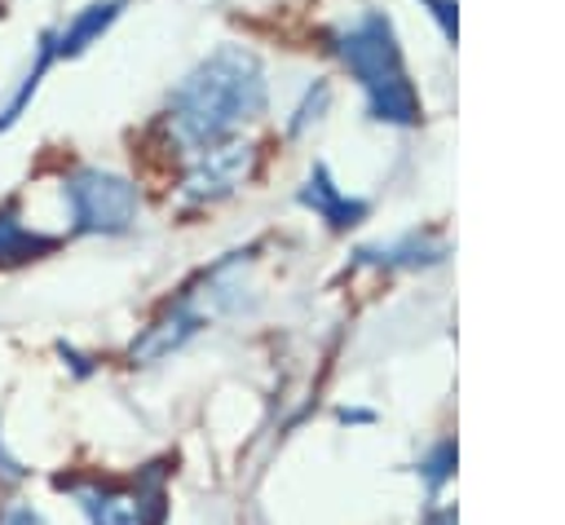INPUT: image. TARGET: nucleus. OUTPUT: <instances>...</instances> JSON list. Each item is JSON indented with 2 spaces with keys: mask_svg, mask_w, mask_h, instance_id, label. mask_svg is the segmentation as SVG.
Segmentation results:
<instances>
[{
  "mask_svg": "<svg viewBox=\"0 0 565 525\" xmlns=\"http://www.w3.org/2000/svg\"><path fill=\"white\" fill-rule=\"evenodd\" d=\"M203 322H207V313L199 309V300H194V296H181L177 304H168V309L128 344V362H132V366H150V362L177 353L185 340H194V335L203 331Z\"/></svg>",
  "mask_w": 565,
  "mask_h": 525,
  "instance_id": "nucleus-6",
  "label": "nucleus"
},
{
  "mask_svg": "<svg viewBox=\"0 0 565 525\" xmlns=\"http://www.w3.org/2000/svg\"><path fill=\"white\" fill-rule=\"evenodd\" d=\"M62 238L57 234H44V229H31L22 216H18V203H0V265H26V260H40L49 251H57Z\"/></svg>",
  "mask_w": 565,
  "mask_h": 525,
  "instance_id": "nucleus-10",
  "label": "nucleus"
},
{
  "mask_svg": "<svg viewBox=\"0 0 565 525\" xmlns=\"http://www.w3.org/2000/svg\"><path fill=\"white\" fill-rule=\"evenodd\" d=\"M265 106H269L265 62L247 44H216L172 84L163 119H168V137L185 154H199L216 141H230Z\"/></svg>",
  "mask_w": 565,
  "mask_h": 525,
  "instance_id": "nucleus-1",
  "label": "nucleus"
},
{
  "mask_svg": "<svg viewBox=\"0 0 565 525\" xmlns=\"http://www.w3.org/2000/svg\"><path fill=\"white\" fill-rule=\"evenodd\" d=\"M327 106H331V84H327V79L305 84V93H300V101H296V110H291V119H287V137H300L305 128H313V124L327 115Z\"/></svg>",
  "mask_w": 565,
  "mask_h": 525,
  "instance_id": "nucleus-12",
  "label": "nucleus"
},
{
  "mask_svg": "<svg viewBox=\"0 0 565 525\" xmlns=\"http://www.w3.org/2000/svg\"><path fill=\"white\" fill-rule=\"evenodd\" d=\"M57 62V53H53V31H40V40H35V62L26 66V75L18 79V88L9 93V101L0 106V132H9L22 115H26V106H31V97H35V88H40V79H44V71Z\"/></svg>",
  "mask_w": 565,
  "mask_h": 525,
  "instance_id": "nucleus-11",
  "label": "nucleus"
},
{
  "mask_svg": "<svg viewBox=\"0 0 565 525\" xmlns=\"http://www.w3.org/2000/svg\"><path fill=\"white\" fill-rule=\"evenodd\" d=\"M62 490L75 494L84 507L88 525H159L163 516V490H159V468H150L132 485H79V481H57Z\"/></svg>",
  "mask_w": 565,
  "mask_h": 525,
  "instance_id": "nucleus-5",
  "label": "nucleus"
},
{
  "mask_svg": "<svg viewBox=\"0 0 565 525\" xmlns=\"http://www.w3.org/2000/svg\"><path fill=\"white\" fill-rule=\"evenodd\" d=\"M256 159H260L256 141H243V137L199 150L181 176V203H221V199L238 194L252 181Z\"/></svg>",
  "mask_w": 565,
  "mask_h": 525,
  "instance_id": "nucleus-4",
  "label": "nucleus"
},
{
  "mask_svg": "<svg viewBox=\"0 0 565 525\" xmlns=\"http://www.w3.org/2000/svg\"><path fill=\"white\" fill-rule=\"evenodd\" d=\"M26 476V468L4 450V441H0V481H22Z\"/></svg>",
  "mask_w": 565,
  "mask_h": 525,
  "instance_id": "nucleus-15",
  "label": "nucleus"
},
{
  "mask_svg": "<svg viewBox=\"0 0 565 525\" xmlns=\"http://www.w3.org/2000/svg\"><path fill=\"white\" fill-rule=\"evenodd\" d=\"M124 4H128V0H93V4H84L62 31H53V53H57V57H79L88 44H97V40L119 22Z\"/></svg>",
  "mask_w": 565,
  "mask_h": 525,
  "instance_id": "nucleus-9",
  "label": "nucleus"
},
{
  "mask_svg": "<svg viewBox=\"0 0 565 525\" xmlns=\"http://www.w3.org/2000/svg\"><path fill=\"white\" fill-rule=\"evenodd\" d=\"M62 199L71 216V234H128L141 216V190L132 176L102 168V163H79L62 176Z\"/></svg>",
  "mask_w": 565,
  "mask_h": 525,
  "instance_id": "nucleus-3",
  "label": "nucleus"
},
{
  "mask_svg": "<svg viewBox=\"0 0 565 525\" xmlns=\"http://www.w3.org/2000/svg\"><path fill=\"white\" fill-rule=\"evenodd\" d=\"M327 40H331V53L340 57V66L358 79V88L366 97V115L375 124H393V128L419 124L424 101L411 84L393 18L384 9H358Z\"/></svg>",
  "mask_w": 565,
  "mask_h": 525,
  "instance_id": "nucleus-2",
  "label": "nucleus"
},
{
  "mask_svg": "<svg viewBox=\"0 0 565 525\" xmlns=\"http://www.w3.org/2000/svg\"><path fill=\"white\" fill-rule=\"evenodd\" d=\"M0 525H49V521H44L40 507H31V503H22V499H9V503L0 507Z\"/></svg>",
  "mask_w": 565,
  "mask_h": 525,
  "instance_id": "nucleus-13",
  "label": "nucleus"
},
{
  "mask_svg": "<svg viewBox=\"0 0 565 525\" xmlns=\"http://www.w3.org/2000/svg\"><path fill=\"white\" fill-rule=\"evenodd\" d=\"M296 203L309 207V212H313L318 221H327L331 229H353V225H362L366 212H371V203H366L362 194H344V190L335 185V176H331L327 163H313V168H309L305 185L296 190Z\"/></svg>",
  "mask_w": 565,
  "mask_h": 525,
  "instance_id": "nucleus-7",
  "label": "nucleus"
},
{
  "mask_svg": "<svg viewBox=\"0 0 565 525\" xmlns=\"http://www.w3.org/2000/svg\"><path fill=\"white\" fill-rule=\"evenodd\" d=\"M424 9H428V13H433V22L441 26V35H446V40H455V31H459L455 0H424Z\"/></svg>",
  "mask_w": 565,
  "mask_h": 525,
  "instance_id": "nucleus-14",
  "label": "nucleus"
},
{
  "mask_svg": "<svg viewBox=\"0 0 565 525\" xmlns=\"http://www.w3.org/2000/svg\"><path fill=\"white\" fill-rule=\"evenodd\" d=\"M450 256L446 238L437 234H419V229H406L388 243H375V247H358L353 251V265H380V269H428V265H441Z\"/></svg>",
  "mask_w": 565,
  "mask_h": 525,
  "instance_id": "nucleus-8",
  "label": "nucleus"
}]
</instances>
